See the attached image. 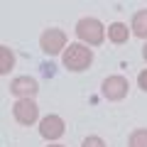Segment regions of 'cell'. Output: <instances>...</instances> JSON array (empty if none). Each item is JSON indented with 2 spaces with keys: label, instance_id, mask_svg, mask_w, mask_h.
<instances>
[{
  "label": "cell",
  "instance_id": "6da1fadb",
  "mask_svg": "<svg viewBox=\"0 0 147 147\" xmlns=\"http://www.w3.org/2000/svg\"><path fill=\"white\" fill-rule=\"evenodd\" d=\"M61 61L69 71H86L93 61V52L86 44H69V49H64Z\"/></svg>",
  "mask_w": 147,
  "mask_h": 147
},
{
  "label": "cell",
  "instance_id": "7a4b0ae2",
  "mask_svg": "<svg viewBox=\"0 0 147 147\" xmlns=\"http://www.w3.org/2000/svg\"><path fill=\"white\" fill-rule=\"evenodd\" d=\"M76 37H79L81 42L96 47V44H100L105 39V30L96 17H84V20L76 22Z\"/></svg>",
  "mask_w": 147,
  "mask_h": 147
},
{
  "label": "cell",
  "instance_id": "3957f363",
  "mask_svg": "<svg viewBox=\"0 0 147 147\" xmlns=\"http://www.w3.org/2000/svg\"><path fill=\"white\" fill-rule=\"evenodd\" d=\"M39 47L44 54H59L61 49H66V34L61 30H44L39 37Z\"/></svg>",
  "mask_w": 147,
  "mask_h": 147
},
{
  "label": "cell",
  "instance_id": "277c9868",
  "mask_svg": "<svg viewBox=\"0 0 147 147\" xmlns=\"http://www.w3.org/2000/svg\"><path fill=\"white\" fill-rule=\"evenodd\" d=\"M12 115H15V120L20 125H32L37 120V115H39V108H37V103L32 98H20L12 105Z\"/></svg>",
  "mask_w": 147,
  "mask_h": 147
},
{
  "label": "cell",
  "instance_id": "5b68a950",
  "mask_svg": "<svg viewBox=\"0 0 147 147\" xmlns=\"http://www.w3.org/2000/svg\"><path fill=\"white\" fill-rule=\"evenodd\" d=\"M127 88H130V84L125 76H108L103 81V96L108 100H123L127 96Z\"/></svg>",
  "mask_w": 147,
  "mask_h": 147
},
{
  "label": "cell",
  "instance_id": "8992f818",
  "mask_svg": "<svg viewBox=\"0 0 147 147\" xmlns=\"http://www.w3.org/2000/svg\"><path fill=\"white\" fill-rule=\"evenodd\" d=\"M39 135L44 140H59L64 135V120L59 115H47L39 123Z\"/></svg>",
  "mask_w": 147,
  "mask_h": 147
},
{
  "label": "cell",
  "instance_id": "52a82bcc",
  "mask_svg": "<svg viewBox=\"0 0 147 147\" xmlns=\"http://www.w3.org/2000/svg\"><path fill=\"white\" fill-rule=\"evenodd\" d=\"M37 91H39V86H37V81L30 79V76H17L10 84V93L17 96V98H32Z\"/></svg>",
  "mask_w": 147,
  "mask_h": 147
},
{
  "label": "cell",
  "instance_id": "ba28073f",
  "mask_svg": "<svg viewBox=\"0 0 147 147\" xmlns=\"http://www.w3.org/2000/svg\"><path fill=\"white\" fill-rule=\"evenodd\" d=\"M127 37H130V32H127V25H123V22H113L108 27V39L113 44H125Z\"/></svg>",
  "mask_w": 147,
  "mask_h": 147
},
{
  "label": "cell",
  "instance_id": "9c48e42d",
  "mask_svg": "<svg viewBox=\"0 0 147 147\" xmlns=\"http://www.w3.org/2000/svg\"><path fill=\"white\" fill-rule=\"evenodd\" d=\"M132 34L147 39V10H137L132 15Z\"/></svg>",
  "mask_w": 147,
  "mask_h": 147
},
{
  "label": "cell",
  "instance_id": "30bf717a",
  "mask_svg": "<svg viewBox=\"0 0 147 147\" xmlns=\"http://www.w3.org/2000/svg\"><path fill=\"white\" fill-rule=\"evenodd\" d=\"M12 64H15V54L10 47H0V74H10Z\"/></svg>",
  "mask_w": 147,
  "mask_h": 147
},
{
  "label": "cell",
  "instance_id": "8fae6325",
  "mask_svg": "<svg viewBox=\"0 0 147 147\" xmlns=\"http://www.w3.org/2000/svg\"><path fill=\"white\" fill-rule=\"evenodd\" d=\"M127 147H147V127H140L132 132L127 140Z\"/></svg>",
  "mask_w": 147,
  "mask_h": 147
},
{
  "label": "cell",
  "instance_id": "7c38bea8",
  "mask_svg": "<svg viewBox=\"0 0 147 147\" xmlns=\"http://www.w3.org/2000/svg\"><path fill=\"white\" fill-rule=\"evenodd\" d=\"M81 147H105V142L100 140V137L91 135V137H86V140H84V145H81Z\"/></svg>",
  "mask_w": 147,
  "mask_h": 147
},
{
  "label": "cell",
  "instance_id": "4fadbf2b",
  "mask_svg": "<svg viewBox=\"0 0 147 147\" xmlns=\"http://www.w3.org/2000/svg\"><path fill=\"white\" fill-rule=\"evenodd\" d=\"M137 84H140V88L147 93V69H145V71H140V76H137Z\"/></svg>",
  "mask_w": 147,
  "mask_h": 147
},
{
  "label": "cell",
  "instance_id": "5bb4252c",
  "mask_svg": "<svg viewBox=\"0 0 147 147\" xmlns=\"http://www.w3.org/2000/svg\"><path fill=\"white\" fill-rule=\"evenodd\" d=\"M142 54H145V59H147V44H145V52H142Z\"/></svg>",
  "mask_w": 147,
  "mask_h": 147
},
{
  "label": "cell",
  "instance_id": "9a60e30c",
  "mask_svg": "<svg viewBox=\"0 0 147 147\" xmlns=\"http://www.w3.org/2000/svg\"><path fill=\"white\" fill-rule=\"evenodd\" d=\"M49 147H64V145H49Z\"/></svg>",
  "mask_w": 147,
  "mask_h": 147
}]
</instances>
